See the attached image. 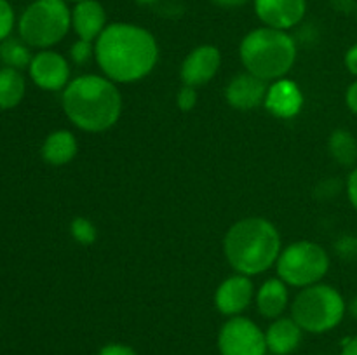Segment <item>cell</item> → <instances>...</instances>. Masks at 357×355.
Wrapping results in <instances>:
<instances>
[{"label":"cell","mask_w":357,"mask_h":355,"mask_svg":"<svg viewBox=\"0 0 357 355\" xmlns=\"http://www.w3.org/2000/svg\"><path fill=\"white\" fill-rule=\"evenodd\" d=\"M94 58L112 82L132 84L155 68L159 44L146 28L132 23H110L94 42Z\"/></svg>","instance_id":"cell-1"},{"label":"cell","mask_w":357,"mask_h":355,"mask_svg":"<svg viewBox=\"0 0 357 355\" xmlns=\"http://www.w3.org/2000/svg\"><path fill=\"white\" fill-rule=\"evenodd\" d=\"M63 111L75 127L86 132H105L122 113V96L115 82L101 75H80L63 89Z\"/></svg>","instance_id":"cell-2"},{"label":"cell","mask_w":357,"mask_h":355,"mask_svg":"<svg viewBox=\"0 0 357 355\" xmlns=\"http://www.w3.org/2000/svg\"><path fill=\"white\" fill-rule=\"evenodd\" d=\"M223 251L230 267L241 275H260L278 263L281 235L268 219L260 216L234 223L223 239Z\"/></svg>","instance_id":"cell-3"},{"label":"cell","mask_w":357,"mask_h":355,"mask_svg":"<svg viewBox=\"0 0 357 355\" xmlns=\"http://www.w3.org/2000/svg\"><path fill=\"white\" fill-rule=\"evenodd\" d=\"M296 42L288 31L261 26L244 35L239 45L241 63L246 72L265 82L284 79L296 61Z\"/></svg>","instance_id":"cell-4"},{"label":"cell","mask_w":357,"mask_h":355,"mask_svg":"<svg viewBox=\"0 0 357 355\" xmlns=\"http://www.w3.org/2000/svg\"><path fill=\"white\" fill-rule=\"evenodd\" d=\"M347 303L338 289L330 284L303 287L291 303V317L305 333L324 334L344 320Z\"/></svg>","instance_id":"cell-5"},{"label":"cell","mask_w":357,"mask_h":355,"mask_svg":"<svg viewBox=\"0 0 357 355\" xmlns=\"http://www.w3.org/2000/svg\"><path fill=\"white\" fill-rule=\"evenodd\" d=\"M72 28V10L66 0H35L23 10L17 23L20 38L35 49H51Z\"/></svg>","instance_id":"cell-6"},{"label":"cell","mask_w":357,"mask_h":355,"mask_svg":"<svg viewBox=\"0 0 357 355\" xmlns=\"http://www.w3.org/2000/svg\"><path fill=\"white\" fill-rule=\"evenodd\" d=\"M278 275L291 287H309L319 284L330 270V254L312 240H296L281 251L278 258Z\"/></svg>","instance_id":"cell-7"},{"label":"cell","mask_w":357,"mask_h":355,"mask_svg":"<svg viewBox=\"0 0 357 355\" xmlns=\"http://www.w3.org/2000/svg\"><path fill=\"white\" fill-rule=\"evenodd\" d=\"M220 355H265V333L257 322L243 315L230 317L218 333Z\"/></svg>","instance_id":"cell-8"},{"label":"cell","mask_w":357,"mask_h":355,"mask_svg":"<svg viewBox=\"0 0 357 355\" xmlns=\"http://www.w3.org/2000/svg\"><path fill=\"white\" fill-rule=\"evenodd\" d=\"M30 79L37 87L44 90H63L70 84L68 61L59 52L42 49L31 58Z\"/></svg>","instance_id":"cell-9"},{"label":"cell","mask_w":357,"mask_h":355,"mask_svg":"<svg viewBox=\"0 0 357 355\" xmlns=\"http://www.w3.org/2000/svg\"><path fill=\"white\" fill-rule=\"evenodd\" d=\"M222 66V52L216 45L206 44L192 49L183 59L180 68V77L183 86L199 87L215 79Z\"/></svg>","instance_id":"cell-10"},{"label":"cell","mask_w":357,"mask_h":355,"mask_svg":"<svg viewBox=\"0 0 357 355\" xmlns=\"http://www.w3.org/2000/svg\"><path fill=\"white\" fill-rule=\"evenodd\" d=\"M255 13L264 26L289 30L302 23L307 13V0H253Z\"/></svg>","instance_id":"cell-11"},{"label":"cell","mask_w":357,"mask_h":355,"mask_svg":"<svg viewBox=\"0 0 357 355\" xmlns=\"http://www.w3.org/2000/svg\"><path fill=\"white\" fill-rule=\"evenodd\" d=\"M255 285L248 275H232L218 285L215 292V306L222 315H241L255 298Z\"/></svg>","instance_id":"cell-12"},{"label":"cell","mask_w":357,"mask_h":355,"mask_svg":"<svg viewBox=\"0 0 357 355\" xmlns=\"http://www.w3.org/2000/svg\"><path fill=\"white\" fill-rule=\"evenodd\" d=\"M268 86L265 80L258 79L253 73L244 72L232 77L225 87L227 103L239 111H250L265 103Z\"/></svg>","instance_id":"cell-13"},{"label":"cell","mask_w":357,"mask_h":355,"mask_svg":"<svg viewBox=\"0 0 357 355\" xmlns=\"http://www.w3.org/2000/svg\"><path fill=\"white\" fill-rule=\"evenodd\" d=\"M303 93L296 82L289 79H279L268 86L264 106L268 113L278 118H293L302 111Z\"/></svg>","instance_id":"cell-14"},{"label":"cell","mask_w":357,"mask_h":355,"mask_svg":"<svg viewBox=\"0 0 357 355\" xmlns=\"http://www.w3.org/2000/svg\"><path fill=\"white\" fill-rule=\"evenodd\" d=\"M107 26V10L98 0H84L72 9V28L82 40L96 42Z\"/></svg>","instance_id":"cell-15"},{"label":"cell","mask_w":357,"mask_h":355,"mask_svg":"<svg viewBox=\"0 0 357 355\" xmlns=\"http://www.w3.org/2000/svg\"><path fill=\"white\" fill-rule=\"evenodd\" d=\"M302 336L303 329L293 317H279L265 331L267 350L274 355H289L300 347Z\"/></svg>","instance_id":"cell-16"},{"label":"cell","mask_w":357,"mask_h":355,"mask_svg":"<svg viewBox=\"0 0 357 355\" xmlns=\"http://www.w3.org/2000/svg\"><path fill=\"white\" fill-rule=\"evenodd\" d=\"M255 299H257V308L261 317L271 320L279 319L288 308V284H284L279 277L268 278L260 285V289L255 294Z\"/></svg>","instance_id":"cell-17"},{"label":"cell","mask_w":357,"mask_h":355,"mask_svg":"<svg viewBox=\"0 0 357 355\" xmlns=\"http://www.w3.org/2000/svg\"><path fill=\"white\" fill-rule=\"evenodd\" d=\"M77 152H79V143L73 132L66 131V129H59V131H52L47 138L42 143V159L49 164V166L61 167L66 166L75 159Z\"/></svg>","instance_id":"cell-18"},{"label":"cell","mask_w":357,"mask_h":355,"mask_svg":"<svg viewBox=\"0 0 357 355\" xmlns=\"http://www.w3.org/2000/svg\"><path fill=\"white\" fill-rule=\"evenodd\" d=\"M26 93V82L21 70L2 66L0 68V110L16 108Z\"/></svg>","instance_id":"cell-19"},{"label":"cell","mask_w":357,"mask_h":355,"mask_svg":"<svg viewBox=\"0 0 357 355\" xmlns=\"http://www.w3.org/2000/svg\"><path fill=\"white\" fill-rule=\"evenodd\" d=\"M328 152L331 159L344 167H356L357 139L347 129H335L328 138Z\"/></svg>","instance_id":"cell-20"},{"label":"cell","mask_w":357,"mask_h":355,"mask_svg":"<svg viewBox=\"0 0 357 355\" xmlns=\"http://www.w3.org/2000/svg\"><path fill=\"white\" fill-rule=\"evenodd\" d=\"M30 45L24 44L21 38L7 37L6 40L0 42V61L3 66H10L16 70H24L31 63Z\"/></svg>","instance_id":"cell-21"},{"label":"cell","mask_w":357,"mask_h":355,"mask_svg":"<svg viewBox=\"0 0 357 355\" xmlns=\"http://www.w3.org/2000/svg\"><path fill=\"white\" fill-rule=\"evenodd\" d=\"M70 233H72L73 240L77 244H80V246H91L98 237L94 223L89 218H82V216L72 219V223H70Z\"/></svg>","instance_id":"cell-22"},{"label":"cell","mask_w":357,"mask_h":355,"mask_svg":"<svg viewBox=\"0 0 357 355\" xmlns=\"http://www.w3.org/2000/svg\"><path fill=\"white\" fill-rule=\"evenodd\" d=\"M70 58L75 65H87L94 58V42L79 38L70 49Z\"/></svg>","instance_id":"cell-23"},{"label":"cell","mask_w":357,"mask_h":355,"mask_svg":"<svg viewBox=\"0 0 357 355\" xmlns=\"http://www.w3.org/2000/svg\"><path fill=\"white\" fill-rule=\"evenodd\" d=\"M335 253L344 261H357V237L356 235H342L335 242Z\"/></svg>","instance_id":"cell-24"},{"label":"cell","mask_w":357,"mask_h":355,"mask_svg":"<svg viewBox=\"0 0 357 355\" xmlns=\"http://www.w3.org/2000/svg\"><path fill=\"white\" fill-rule=\"evenodd\" d=\"M14 23H16V16H14L13 6L9 0H0V42L10 37Z\"/></svg>","instance_id":"cell-25"},{"label":"cell","mask_w":357,"mask_h":355,"mask_svg":"<svg viewBox=\"0 0 357 355\" xmlns=\"http://www.w3.org/2000/svg\"><path fill=\"white\" fill-rule=\"evenodd\" d=\"M176 104L181 111H190L194 110L195 104H197V93H195V87L183 86L176 94Z\"/></svg>","instance_id":"cell-26"},{"label":"cell","mask_w":357,"mask_h":355,"mask_svg":"<svg viewBox=\"0 0 357 355\" xmlns=\"http://www.w3.org/2000/svg\"><path fill=\"white\" fill-rule=\"evenodd\" d=\"M98 355H138L135 352V348H131L129 345L124 343H108L105 345L100 350Z\"/></svg>","instance_id":"cell-27"},{"label":"cell","mask_w":357,"mask_h":355,"mask_svg":"<svg viewBox=\"0 0 357 355\" xmlns=\"http://www.w3.org/2000/svg\"><path fill=\"white\" fill-rule=\"evenodd\" d=\"M347 197L352 207L357 211V166L351 171L347 178Z\"/></svg>","instance_id":"cell-28"},{"label":"cell","mask_w":357,"mask_h":355,"mask_svg":"<svg viewBox=\"0 0 357 355\" xmlns=\"http://www.w3.org/2000/svg\"><path fill=\"white\" fill-rule=\"evenodd\" d=\"M344 61H345V68L349 70V73H351V75H354L357 79V44H354L352 47L347 49Z\"/></svg>","instance_id":"cell-29"},{"label":"cell","mask_w":357,"mask_h":355,"mask_svg":"<svg viewBox=\"0 0 357 355\" xmlns=\"http://www.w3.org/2000/svg\"><path fill=\"white\" fill-rule=\"evenodd\" d=\"M345 103L352 113L357 115V79L349 86L347 93H345Z\"/></svg>","instance_id":"cell-30"},{"label":"cell","mask_w":357,"mask_h":355,"mask_svg":"<svg viewBox=\"0 0 357 355\" xmlns=\"http://www.w3.org/2000/svg\"><path fill=\"white\" fill-rule=\"evenodd\" d=\"M331 6L340 13H351V10L357 9L356 0H331Z\"/></svg>","instance_id":"cell-31"},{"label":"cell","mask_w":357,"mask_h":355,"mask_svg":"<svg viewBox=\"0 0 357 355\" xmlns=\"http://www.w3.org/2000/svg\"><path fill=\"white\" fill-rule=\"evenodd\" d=\"M340 355H357V336L349 338L342 347Z\"/></svg>","instance_id":"cell-32"},{"label":"cell","mask_w":357,"mask_h":355,"mask_svg":"<svg viewBox=\"0 0 357 355\" xmlns=\"http://www.w3.org/2000/svg\"><path fill=\"white\" fill-rule=\"evenodd\" d=\"M213 3L220 7H227V9H234V7H243L246 6L250 0H211Z\"/></svg>","instance_id":"cell-33"},{"label":"cell","mask_w":357,"mask_h":355,"mask_svg":"<svg viewBox=\"0 0 357 355\" xmlns=\"http://www.w3.org/2000/svg\"><path fill=\"white\" fill-rule=\"evenodd\" d=\"M349 313H351V315L357 320V296L351 303H349Z\"/></svg>","instance_id":"cell-34"},{"label":"cell","mask_w":357,"mask_h":355,"mask_svg":"<svg viewBox=\"0 0 357 355\" xmlns=\"http://www.w3.org/2000/svg\"><path fill=\"white\" fill-rule=\"evenodd\" d=\"M135 2H138L139 6H152V3H155L157 0H135Z\"/></svg>","instance_id":"cell-35"},{"label":"cell","mask_w":357,"mask_h":355,"mask_svg":"<svg viewBox=\"0 0 357 355\" xmlns=\"http://www.w3.org/2000/svg\"><path fill=\"white\" fill-rule=\"evenodd\" d=\"M66 2H75V3H79V2H84V0H66Z\"/></svg>","instance_id":"cell-36"},{"label":"cell","mask_w":357,"mask_h":355,"mask_svg":"<svg viewBox=\"0 0 357 355\" xmlns=\"http://www.w3.org/2000/svg\"><path fill=\"white\" fill-rule=\"evenodd\" d=\"M356 19H357V9H356Z\"/></svg>","instance_id":"cell-37"}]
</instances>
